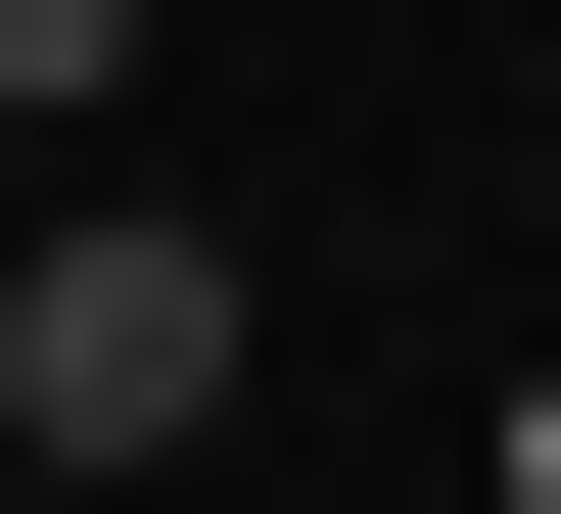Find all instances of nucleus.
<instances>
[{"instance_id":"1","label":"nucleus","mask_w":561,"mask_h":514,"mask_svg":"<svg viewBox=\"0 0 561 514\" xmlns=\"http://www.w3.org/2000/svg\"><path fill=\"white\" fill-rule=\"evenodd\" d=\"M187 421H234V235L187 187H47L0 235V468H187Z\"/></svg>"},{"instance_id":"2","label":"nucleus","mask_w":561,"mask_h":514,"mask_svg":"<svg viewBox=\"0 0 561 514\" xmlns=\"http://www.w3.org/2000/svg\"><path fill=\"white\" fill-rule=\"evenodd\" d=\"M94 47H140V0H0V94H47V140H94Z\"/></svg>"}]
</instances>
